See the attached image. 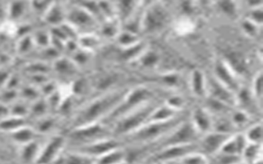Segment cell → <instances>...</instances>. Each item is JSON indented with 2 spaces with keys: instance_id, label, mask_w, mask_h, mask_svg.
<instances>
[{
  "instance_id": "cell-1",
  "label": "cell",
  "mask_w": 263,
  "mask_h": 164,
  "mask_svg": "<svg viewBox=\"0 0 263 164\" xmlns=\"http://www.w3.org/2000/svg\"><path fill=\"white\" fill-rule=\"evenodd\" d=\"M126 92L125 90H112L94 98L77 115L73 128L102 121L121 102Z\"/></svg>"
},
{
  "instance_id": "cell-2",
  "label": "cell",
  "mask_w": 263,
  "mask_h": 164,
  "mask_svg": "<svg viewBox=\"0 0 263 164\" xmlns=\"http://www.w3.org/2000/svg\"><path fill=\"white\" fill-rule=\"evenodd\" d=\"M183 121L185 119L183 115L179 113L176 117L168 120L146 121L138 129L123 137L126 138L127 143L133 145H152L157 143Z\"/></svg>"
},
{
  "instance_id": "cell-3",
  "label": "cell",
  "mask_w": 263,
  "mask_h": 164,
  "mask_svg": "<svg viewBox=\"0 0 263 164\" xmlns=\"http://www.w3.org/2000/svg\"><path fill=\"white\" fill-rule=\"evenodd\" d=\"M157 106V102L150 100L130 111L112 122L114 124L111 128L112 134L123 137L124 135L131 133L147 121L152 112Z\"/></svg>"
},
{
  "instance_id": "cell-4",
  "label": "cell",
  "mask_w": 263,
  "mask_h": 164,
  "mask_svg": "<svg viewBox=\"0 0 263 164\" xmlns=\"http://www.w3.org/2000/svg\"><path fill=\"white\" fill-rule=\"evenodd\" d=\"M166 20L167 14L164 8L159 4H154L145 12L142 26L148 32H153L162 28Z\"/></svg>"
},
{
  "instance_id": "cell-5",
  "label": "cell",
  "mask_w": 263,
  "mask_h": 164,
  "mask_svg": "<svg viewBox=\"0 0 263 164\" xmlns=\"http://www.w3.org/2000/svg\"><path fill=\"white\" fill-rule=\"evenodd\" d=\"M230 133L220 132V131H211L204 134L199 144L200 150L205 154L214 155L220 151L222 146L230 136Z\"/></svg>"
},
{
  "instance_id": "cell-6",
  "label": "cell",
  "mask_w": 263,
  "mask_h": 164,
  "mask_svg": "<svg viewBox=\"0 0 263 164\" xmlns=\"http://www.w3.org/2000/svg\"><path fill=\"white\" fill-rule=\"evenodd\" d=\"M65 139L62 136H55L47 140V142L41 146L39 156L36 162H51L54 158H60L62 150L64 149Z\"/></svg>"
},
{
  "instance_id": "cell-7",
  "label": "cell",
  "mask_w": 263,
  "mask_h": 164,
  "mask_svg": "<svg viewBox=\"0 0 263 164\" xmlns=\"http://www.w3.org/2000/svg\"><path fill=\"white\" fill-rule=\"evenodd\" d=\"M191 123L199 134H205L212 131L213 121L211 114L203 109H197L192 114Z\"/></svg>"
},
{
  "instance_id": "cell-8",
  "label": "cell",
  "mask_w": 263,
  "mask_h": 164,
  "mask_svg": "<svg viewBox=\"0 0 263 164\" xmlns=\"http://www.w3.org/2000/svg\"><path fill=\"white\" fill-rule=\"evenodd\" d=\"M216 79L232 92L235 90H238V81L234 78V73L230 72L228 65L224 61H219L216 64Z\"/></svg>"
},
{
  "instance_id": "cell-9",
  "label": "cell",
  "mask_w": 263,
  "mask_h": 164,
  "mask_svg": "<svg viewBox=\"0 0 263 164\" xmlns=\"http://www.w3.org/2000/svg\"><path fill=\"white\" fill-rule=\"evenodd\" d=\"M41 149V146L36 139L19 146V158L25 162H36Z\"/></svg>"
},
{
  "instance_id": "cell-10",
  "label": "cell",
  "mask_w": 263,
  "mask_h": 164,
  "mask_svg": "<svg viewBox=\"0 0 263 164\" xmlns=\"http://www.w3.org/2000/svg\"><path fill=\"white\" fill-rule=\"evenodd\" d=\"M8 135H10L12 142L19 146L32 141L34 139H36L35 136L38 135V133L33 128V127L26 125L24 127H20L16 131H12Z\"/></svg>"
},
{
  "instance_id": "cell-11",
  "label": "cell",
  "mask_w": 263,
  "mask_h": 164,
  "mask_svg": "<svg viewBox=\"0 0 263 164\" xmlns=\"http://www.w3.org/2000/svg\"><path fill=\"white\" fill-rule=\"evenodd\" d=\"M26 125H28L27 117H15L8 115L0 120V131L9 134Z\"/></svg>"
},
{
  "instance_id": "cell-12",
  "label": "cell",
  "mask_w": 263,
  "mask_h": 164,
  "mask_svg": "<svg viewBox=\"0 0 263 164\" xmlns=\"http://www.w3.org/2000/svg\"><path fill=\"white\" fill-rule=\"evenodd\" d=\"M27 9V4L24 0H12V2L8 3V20L16 23V20L23 18Z\"/></svg>"
},
{
  "instance_id": "cell-13",
  "label": "cell",
  "mask_w": 263,
  "mask_h": 164,
  "mask_svg": "<svg viewBox=\"0 0 263 164\" xmlns=\"http://www.w3.org/2000/svg\"><path fill=\"white\" fill-rule=\"evenodd\" d=\"M192 90L193 93L198 96H202L205 94L206 84H205V76L199 70H195L192 73L190 80Z\"/></svg>"
},
{
  "instance_id": "cell-14",
  "label": "cell",
  "mask_w": 263,
  "mask_h": 164,
  "mask_svg": "<svg viewBox=\"0 0 263 164\" xmlns=\"http://www.w3.org/2000/svg\"><path fill=\"white\" fill-rule=\"evenodd\" d=\"M261 124H255L249 127L245 136L247 141L249 143L261 144Z\"/></svg>"
},
{
  "instance_id": "cell-15",
  "label": "cell",
  "mask_w": 263,
  "mask_h": 164,
  "mask_svg": "<svg viewBox=\"0 0 263 164\" xmlns=\"http://www.w3.org/2000/svg\"><path fill=\"white\" fill-rule=\"evenodd\" d=\"M136 0H119V12H121L123 16H129L130 12L134 9L135 6Z\"/></svg>"
},
{
  "instance_id": "cell-16",
  "label": "cell",
  "mask_w": 263,
  "mask_h": 164,
  "mask_svg": "<svg viewBox=\"0 0 263 164\" xmlns=\"http://www.w3.org/2000/svg\"><path fill=\"white\" fill-rule=\"evenodd\" d=\"M158 61V55L154 52H148L146 54H144L143 58L142 61L144 66L146 67H152Z\"/></svg>"
},
{
  "instance_id": "cell-17",
  "label": "cell",
  "mask_w": 263,
  "mask_h": 164,
  "mask_svg": "<svg viewBox=\"0 0 263 164\" xmlns=\"http://www.w3.org/2000/svg\"><path fill=\"white\" fill-rule=\"evenodd\" d=\"M261 73L259 72L258 75H257L254 80V86H253V93L256 98H258L261 100V89H262V80H261Z\"/></svg>"
},
{
  "instance_id": "cell-18",
  "label": "cell",
  "mask_w": 263,
  "mask_h": 164,
  "mask_svg": "<svg viewBox=\"0 0 263 164\" xmlns=\"http://www.w3.org/2000/svg\"><path fill=\"white\" fill-rule=\"evenodd\" d=\"M72 18L75 20L77 23L81 25L88 24L90 22V16L86 12H81V11L75 12Z\"/></svg>"
},
{
  "instance_id": "cell-19",
  "label": "cell",
  "mask_w": 263,
  "mask_h": 164,
  "mask_svg": "<svg viewBox=\"0 0 263 164\" xmlns=\"http://www.w3.org/2000/svg\"><path fill=\"white\" fill-rule=\"evenodd\" d=\"M12 74V72L7 68H0V90L6 86Z\"/></svg>"
},
{
  "instance_id": "cell-20",
  "label": "cell",
  "mask_w": 263,
  "mask_h": 164,
  "mask_svg": "<svg viewBox=\"0 0 263 164\" xmlns=\"http://www.w3.org/2000/svg\"><path fill=\"white\" fill-rule=\"evenodd\" d=\"M233 122L236 125H242V124H245L248 121V117H247L246 113L243 112H236L233 115Z\"/></svg>"
},
{
  "instance_id": "cell-21",
  "label": "cell",
  "mask_w": 263,
  "mask_h": 164,
  "mask_svg": "<svg viewBox=\"0 0 263 164\" xmlns=\"http://www.w3.org/2000/svg\"><path fill=\"white\" fill-rule=\"evenodd\" d=\"M8 3L0 0V24L8 20Z\"/></svg>"
},
{
  "instance_id": "cell-22",
  "label": "cell",
  "mask_w": 263,
  "mask_h": 164,
  "mask_svg": "<svg viewBox=\"0 0 263 164\" xmlns=\"http://www.w3.org/2000/svg\"><path fill=\"white\" fill-rule=\"evenodd\" d=\"M249 3V6L252 8H258L261 7V0H247Z\"/></svg>"
}]
</instances>
